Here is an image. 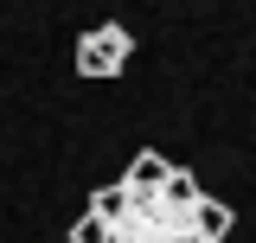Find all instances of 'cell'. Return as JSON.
I'll use <instances>...</instances> for the list:
<instances>
[{
  "mask_svg": "<svg viewBox=\"0 0 256 243\" xmlns=\"http://www.w3.org/2000/svg\"><path fill=\"white\" fill-rule=\"evenodd\" d=\"M192 224H198V237H212V243H218L224 230H230V212H224L218 198H198V205H192Z\"/></svg>",
  "mask_w": 256,
  "mask_h": 243,
  "instance_id": "3",
  "label": "cell"
},
{
  "mask_svg": "<svg viewBox=\"0 0 256 243\" xmlns=\"http://www.w3.org/2000/svg\"><path fill=\"white\" fill-rule=\"evenodd\" d=\"M128 205H141V192H134V186H102V192H96V205H90V212H96V218H122Z\"/></svg>",
  "mask_w": 256,
  "mask_h": 243,
  "instance_id": "4",
  "label": "cell"
},
{
  "mask_svg": "<svg viewBox=\"0 0 256 243\" xmlns=\"http://www.w3.org/2000/svg\"><path fill=\"white\" fill-rule=\"evenodd\" d=\"M166 180H173V166H166L160 154H141V160H134V173H128V186H134L141 198H148L154 186H166Z\"/></svg>",
  "mask_w": 256,
  "mask_h": 243,
  "instance_id": "2",
  "label": "cell"
},
{
  "mask_svg": "<svg viewBox=\"0 0 256 243\" xmlns=\"http://www.w3.org/2000/svg\"><path fill=\"white\" fill-rule=\"evenodd\" d=\"M166 205H173V212H192V205H198V186H192L186 173H173V180H166Z\"/></svg>",
  "mask_w": 256,
  "mask_h": 243,
  "instance_id": "5",
  "label": "cell"
},
{
  "mask_svg": "<svg viewBox=\"0 0 256 243\" xmlns=\"http://www.w3.org/2000/svg\"><path fill=\"white\" fill-rule=\"evenodd\" d=\"M128 52H134V38H128L122 26H96L84 45H77V70L84 77H116L128 64Z\"/></svg>",
  "mask_w": 256,
  "mask_h": 243,
  "instance_id": "1",
  "label": "cell"
}]
</instances>
